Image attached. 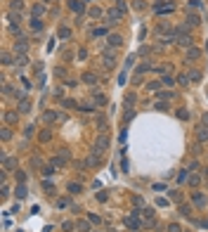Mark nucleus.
I'll use <instances>...</instances> for the list:
<instances>
[{"instance_id": "nucleus-1", "label": "nucleus", "mask_w": 208, "mask_h": 232, "mask_svg": "<svg viewBox=\"0 0 208 232\" xmlns=\"http://www.w3.org/2000/svg\"><path fill=\"white\" fill-rule=\"evenodd\" d=\"M109 147V137H97V147H95V154H102V149H106Z\"/></svg>"}, {"instance_id": "nucleus-2", "label": "nucleus", "mask_w": 208, "mask_h": 232, "mask_svg": "<svg viewBox=\"0 0 208 232\" xmlns=\"http://www.w3.org/2000/svg\"><path fill=\"white\" fill-rule=\"evenodd\" d=\"M52 164H55V166H64V164H69V154H66V152L57 154V156L52 159Z\"/></svg>"}, {"instance_id": "nucleus-3", "label": "nucleus", "mask_w": 208, "mask_h": 232, "mask_svg": "<svg viewBox=\"0 0 208 232\" xmlns=\"http://www.w3.org/2000/svg\"><path fill=\"white\" fill-rule=\"evenodd\" d=\"M125 225H128V228H133V230H137V228H139V220H137V211H135V216H130V218H125Z\"/></svg>"}, {"instance_id": "nucleus-4", "label": "nucleus", "mask_w": 208, "mask_h": 232, "mask_svg": "<svg viewBox=\"0 0 208 232\" xmlns=\"http://www.w3.org/2000/svg\"><path fill=\"white\" fill-rule=\"evenodd\" d=\"M196 133H199V140H201V142H206V140H208V126H199V130H196Z\"/></svg>"}, {"instance_id": "nucleus-5", "label": "nucleus", "mask_w": 208, "mask_h": 232, "mask_svg": "<svg viewBox=\"0 0 208 232\" xmlns=\"http://www.w3.org/2000/svg\"><path fill=\"white\" fill-rule=\"evenodd\" d=\"M69 7L73 10V12H83V2H80V0H71Z\"/></svg>"}, {"instance_id": "nucleus-6", "label": "nucleus", "mask_w": 208, "mask_h": 232, "mask_svg": "<svg viewBox=\"0 0 208 232\" xmlns=\"http://www.w3.org/2000/svg\"><path fill=\"white\" fill-rule=\"evenodd\" d=\"M106 40H109V45H121V43H123V38H121V36H116V33H114V36H109Z\"/></svg>"}, {"instance_id": "nucleus-7", "label": "nucleus", "mask_w": 208, "mask_h": 232, "mask_svg": "<svg viewBox=\"0 0 208 232\" xmlns=\"http://www.w3.org/2000/svg\"><path fill=\"white\" fill-rule=\"evenodd\" d=\"M177 43H180L182 47H189V45H192V38H189V36H180V38H177Z\"/></svg>"}, {"instance_id": "nucleus-8", "label": "nucleus", "mask_w": 208, "mask_h": 232, "mask_svg": "<svg viewBox=\"0 0 208 232\" xmlns=\"http://www.w3.org/2000/svg\"><path fill=\"white\" fill-rule=\"evenodd\" d=\"M187 21H189L192 26H196V24H199V14H194V12H189V14H187Z\"/></svg>"}, {"instance_id": "nucleus-9", "label": "nucleus", "mask_w": 208, "mask_h": 232, "mask_svg": "<svg viewBox=\"0 0 208 232\" xmlns=\"http://www.w3.org/2000/svg\"><path fill=\"white\" fill-rule=\"evenodd\" d=\"M194 204H196V206H204V204H206V197L196 192V194H194Z\"/></svg>"}, {"instance_id": "nucleus-10", "label": "nucleus", "mask_w": 208, "mask_h": 232, "mask_svg": "<svg viewBox=\"0 0 208 232\" xmlns=\"http://www.w3.org/2000/svg\"><path fill=\"white\" fill-rule=\"evenodd\" d=\"M106 17H109L111 21H116V19L121 17V10H109V14H106Z\"/></svg>"}, {"instance_id": "nucleus-11", "label": "nucleus", "mask_w": 208, "mask_h": 232, "mask_svg": "<svg viewBox=\"0 0 208 232\" xmlns=\"http://www.w3.org/2000/svg\"><path fill=\"white\" fill-rule=\"evenodd\" d=\"M78 230L80 232H90V223H88V220H80V223H78Z\"/></svg>"}, {"instance_id": "nucleus-12", "label": "nucleus", "mask_w": 208, "mask_h": 232, "mask_svg": "<svg viewBox=\"0 0 208 232\" xmlns=\"http://www.w3.org/2000/svg\"><path fill=\"white\" fill-rule=\"evenodd\" d=\"M187 57H189V59H196V57H199V50H196V47H189V50H187Z\"/></svg>"}, {"instance_id": "nucleus-13", "label": "nucleus", "mask_w": 208, "mask_h": 232, "mask_svg": "<svg viewBox=\"0 0 208 232\" xmlns=\"http://www.w3.org/2000/svg\"><path fill=\"white\" fill-rule=\"evenodd\" d=\"M133 104H135V95L128 93V95H125V107H133Z\"/></svg>"}, {"instance_id": "nucleus-14", "label": "nucleus", "mask_w": 208, "mask_h": 232, "mask_svg": "<svg viewBox=\"0 0 208 232\" xmlns=\"http://www.w3.org/2000/svg\"><path fill=\"white\" fill-rule=\"evenodd\" d=\"M17 197H19V199L26 197V187H24V185H19V187H17Z\"/></svg>"}, {"instance_id": "nucleus-15", "label": "nucleus", "mask_w": 208, "mask_h": 232, "mask_svg": "<svg viewBox=\"0 0 208 232\" xmlns=\"http://www.w3.org/2000/svg\"><path fill=\"white\" fill-rule=\"evenodd\" d=\"M43 12H45V7H43V5H35V7H33V17H40Z\"/></svg>"}, {"instance_id": "nucleus-16", "label": "nucleus", "mask_w": 208, "mask_h": 232, "mask_svg": "<svg viewBox=\"0 0 208 232\" xmlns=\"http://www.w3.org/2000/svg\"><path fill=\"white\" fill-rule=\"evenodd\" d=\"M31 29H33V31H40V29H43V24H40L35 17H33V21H31Z\"/></svg>"}, {"instance_id": "nucleus-17", "label": "nucleus", "mask_w": 208, "mask_h": 232, "mask_svg": "<svg viewBox=\"0 0 208 232\" xmlns=\"http://www.w3.org/2000/svg\"><path fill=\"white\" fill-rule=\"evenodd\" d=\"M177 119H182V121L189 119V111H187V109H180V111H177Z\"/></svg>"}, {"instance_id": "nucleus-18", "label": "nucleus", "mask_w": 208, "mask_h": 232, "mask_svg": "<svg viewBox=\"0 0 208 232\" xmlns=\"http://www.w3.org/2000/svg\"><path fill=\"white\" fill-rule=\"evenodd\" d=\"M199 180H201L199 175H189V178H187V182H189V185H199Z\"/></svg>"}, {"instance_id": "nucleus-19", "label": "nucleus", "mask_w": 208, "mask_h": 232, "mask_svg": "<svg viewBox=\"0 0 208 232\" xmlns=\"http://www.w3.org/2000/svg\"><path fill=\"white\" fill-rule=\"evenodd\" d=\"M69 192H73V194L80 192V185H78V182H71V185H69Z\"/></svg>"}, {"instance_id": "nucleus-20", "label": "nucleus", "mask_w": 208, "mask_h": 232, "mask_svg": "<svg viewBox=\"0 0 208 232\" xmlns=\"http://www.w3.org/2000/svg\"><path fill=\"white\" fill-rule=\"evenodd\" d=\"M17 50L24 55V52H26V43H24V40H19V43H17Z\"/></svg>"}, {"instance_id": "nucleus-21", "label": "nucleus", "mask_w": 208, "mask_h": 232, "mask_svg": "<svg viewBox=\"0 0 208 232\" xmlns=\"http://www.w3.org/2000/svg\"><path fill=\"white\" fill-rule=\"evenodd\" d=\"M189 81H201V73H199V71H192V73H189Z\"/></svg>"}, {"instance_id": "nucleus-22", "label": "nucleus", "mask_w": 208, "mask_h": 232, "mask_svg": "<svg viewBox=\"0 0 208 232\" xmlns=\"http://www.w3.org/2000/svg\"><path fill=\"white\" fill-rule=\"evenodd\" d=\"M95 104H100V107L106 104V97H104V95H97V97H95Z\"/></svg>"}, {"instance_id": "nucleus-23", "label": "nucleus", "mask_w": 208, "mask_h": 232, "mask_svg": "<svg viewBox=\"0 0 208 232\" xmlns=\"http://www.w3.org/2000/svg\"><path fill=\"white\" fill-rule=\"evenodd\" d=\"M85 83H97V78L92 73H85Z\"/></svg>"}, {"instance_id": "nucleus-24", "label": "nucleus", "mask_w": 208, "mask_h": 232, "mask_svg": "<svg viewBox=\"0 0 208 232\" xmlns=\"http://www.w3.org/2000/svg\"><path fill=\"white\" fill-rule=\"evenodd\" d=\"M19 109H21V111H29V109H31V104H29V102H26V99H24V102H21V107H19Z\"/></svg>"}, {"instance_id": "nucleus-25", "label": "nucleus", "mask_w": 208, "mask_h": 232, "mask_svg": "<svg viewBox=\"0 0 208 232\" xmlns=\"http://www.w3.org/2000/svg\"><path fill=\"white\" fill-rule=\"evenodd\" d=\"M10 137H12V133H10V128H5L2 130V140H10Z\"/></svg>"}, {"instance_id": "nucleus-26", "label": "nucleus", "mask_w": 208, "mask_h": 232, "mask_svg": "<svg viewBox=\"0 0 208 232\" xmlns=\"http://www.w3.org/2000/svg\"><path fill=\"white\" fill-rule=\"evenodd\" d=\"M59 36H62V38H69L71 31H69V29H62V31H59Z\"/></svg>"}, {"instance_id": "nucleus-27", "label": "nucleus", "mask_w": 208, "mask_h": 232, "mask_svg": "<svg viewBox=\"0 0 208 232\" xmlns=\"http://www.w3.org/2000/svg\"><path fill=\"white\" fill-rule=\"evenodd\" d=\"M45 119H47V121H52V119H57V114H55V111H47V114H45Z\"/></svg>"}, {"instance_id": "nucleus-28", "label": "nucleus", "mask_w": 208, "mask_h": 232, "mask_svg": "<svg viewBox=\"0 0 208 232\" xmlns=\"http://www.w3.org/2000/svg\"><path fill=\"white\" fill-rule=\"evenodd\" d=\"M180 213L182 216H189V206H180Z\"/></svg>"}, {"instance_id": "nucleus-29", "label": "nucleus", "mask_w": 208, "mask_h": 232, "mask_svg": "<svg viewBox=\"0 0 208 232\" xmlns=\"http://www.w3.org/2000/svg\"><path fill=\"white\" fill-rule=\"evenodd\" d=\"M12 7L14 10H21V0H12Z\"/></svg>"}, {"instance_id": "nucleus-30", "label": "nucleus", "mask_w": 208, "mask_h": 232, "mask_svg": "<svg viewBox=\"0 0 208 232\" xmlns=\"http://www.w3.org/2000/svg\"><path fill=\"white\" fill-rule=\"evenodd\" d=\"M5 166H7V168H14V166H17V164H14L12 159H5Z\"/></svg>"}, {"instance_id": "nucleus-31", "label": "nucleus", "mask_w": 208, "mask_h": 232, "mask_svg": "<svg viewBox=\"0 0 208 232\" xmlns=\"http://www.w3.org/2000/svg\"><path fill=\"white\" fill-rule=\"evenodd\" d=\"M168 232H180V225H170V228H168Z\"/></svg>"}, {"instance_id": "nucleus-32", "label": "nucleus", "mask_w": 208, "mask_h": 232, "mask_svg": "<svg viewBox=\"0 0 208 232\" xmlns=\"http://www.w3.org/2000/svg\"><path fill=\"white\" fill-rule=\"evenodd\" d=\"M204 126H208V114H206V116H204Z\"/></svg>"}]
</instances>
